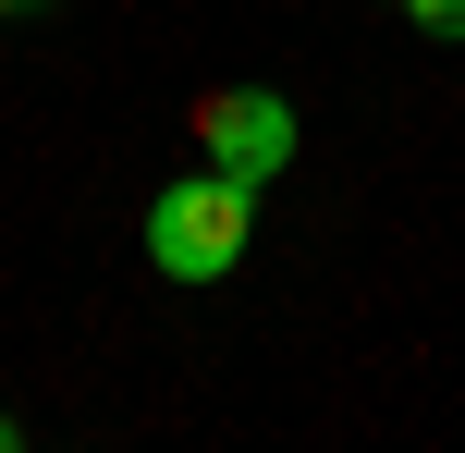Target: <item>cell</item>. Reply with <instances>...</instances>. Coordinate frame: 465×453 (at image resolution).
Returning a JSON list of instances; mask_svg holds the SVG:
<instances>
[{"label":"cell","mask_w":465,"mask_h":453,"mask_svg":"<svg viewBox=\"0 0 465 453\" xmlns=\"http://www.w3.org/2000/svg\"><path fill=\"white\" fill-rule=\"evenodd\" d=\"M404 13H417L429 37H465V0H404Z\"/></svg>","instance_id":"3957f363"},{"label":"cell","mask_w":465,"mask_h":453,"mask_svg":"<svg viewBox=\"0 0 465 453\" xmlns=\"http://www.w3.org/2000/svg\"><path fill=\"white\" fill-rule=\"evenodd\" d=\"M13 441H25V429H13V417H0V453H13Z\"/></svg>","instance_id":"277c9868"},{"label":"cell","mask_w":465,"mask_h":453,"mask_svg":"<svg viewBox=\"0 0 465 453\" xmlns=\"http://www.w3.org/2000/svg\"><path fill=\"white\" fill-rule=\"evenodd\" d=\"M0 13H37V0H0Z\"/></svg>","instance_id":"5b68a950"},{"label":"cell","mask_w":465,"mask_h":453,"mask_svg":"<svg viewBox=\"0 0 465 453\" xmlns=\"http://www.w3.org/2000/svg\"><path fill=\"white\" fill-rule=\"evenodd\" d=\"M257 233V184H232V172H184V184H160V209H147V258L172 270V282H221L232 258H245Z\"/></svg>","instance_id":"6da1fadb"},{"label":"cell","mask_w":465,"mask_h":453,"mask_svg":"<svg viewBox=\"0 0 465 453\" xmlns=\"http://www.w3.org/2000/svg\"><path fill=\"white\" fill-rule=\"evenodd\" d=\"M196 160L232 172V184H270V172L294 160V111H282L270 86H209L196 98Z\"/></svg>","instance_id":"7a4b0ae2"}]
</instances>
